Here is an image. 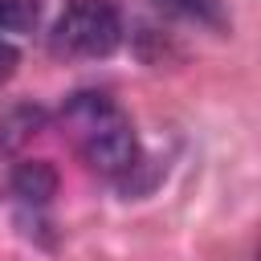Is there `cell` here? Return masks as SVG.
<instances>
[{"label": "cell", "mask_w": 261, "mask_h": 261, "mask_svg": "<svg viewBox=\"0 0 261 261\" xmlns=\"http://www.w3.org/2000/svg\"><path fill=\"white\" fill-rule=\"evenodd\" d=\"M61 126L90 171L106 179H122L139 163V139L130 118L106 94H77L61 110Z\"/></svg>", "instance_id": "6da1fadb"}, {"label": "cell", "mask_w": 261, "mask_h": 261, "mask_svg": "<svg viewBox=\"0 0 261 261\" xmlns=\"http://www.w3.org/2000/svg\"><path fill=\"white\" fill-rule=\"evenodd\" d=\"M49 45L57 57H110L122 45V16L110 0H73L53 20Z\"/></svg>", "instance_id": "7a4b0ae2"}, {"label": "cell", "mask_w": 261, "mask_h": 261, "mask_svg": "<svg viewBox=\"0 0 261 261\" xmlns=\"http://www.w3.org/2000/svg\"><path fill=\"white\" fill-rule=\"evenodd\" d=\"M57 192V171L45 159H24L12 171V196L20 204H49V196Z\"/></svg>", "instance_id": "3957f363"}, {"label": "cell", "mask_w": 261, "mask_h": 261, "mask_svg": "<svg viewBox=\"0 0 261 261\" xmlns=\"http://www.w3.org/2000/svg\"><path fill=\"white\" fill-rule=\"evenodd\" d=\"M41 20V0H0V33H29Z\"/></svg>", "instance_id": "277c9868"}, {"label": "cell", "mask_w": 261, "mask_h": 261, "mask_svg": "<svg viewBox=\"0 0 261 261\" xmlns=\"http://www.w3.org/2000/svg\"><path fill=\"white\" fill-rule=\"evenodd\" d=\"M12 69H16V49H12L8 41H0V82H8Z\"/></svg>", "instance_id": "5b68a950"}]
</instances>
